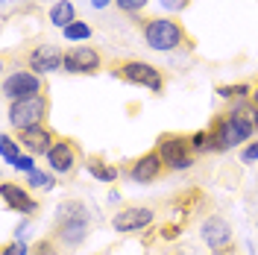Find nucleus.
Returning <instances> with one entry per match:
<instances>
[{
    "instance_id": "2eb2a0df",
    "label": "nucleus",
    "mask_w": 258,
    "mask_h": 255,
    "mask_svg": "<svg viewBox=\"0 0 258 255\" xmlns=\"http://www.w3.org/2000/svg\"><path fill=\"white\" fill-rule=\"evenodd\" d=\"M47 164L53 173H71L74 164H77V150L68 141H56L47 153Z\"/></svg>"
},
{
    "instance_id": "ddd939ff",
    "label": "nucleus",
    "mask_w": 258,
    "mask_h": 255,
    "mask_svg": "<svg viewBox=\"0 0 258 255\" xmlns=\"http://www.w3.org/2000/svg\"><path fill=\"white\" fill-rule=\"evenodd\" d=\"M161 156L159 153H147L141 156L138 161H132V167H129V179L132 182H138V185H147V182H156L161 173Z\"/></svg>"
},
{
    "instance_id": "aec40b11",
    "label": "nucleus",
    "mask_w": 258,
    "mask_h": 255,
    "mask_svg": "<svg viewBox=\"0 0 258 255\" xmlns=\"http://www.w3.org/2000/svg\"><path fill=\"white\" fill-rule=\"evenodd\" d=\"M18 156H21V144L12 141L9 135H0V159L6 161V164H12Z\"/></svg>"
},
{
    "instance_id": "f257e3e1",
    "label": "nucleus",
    "mask_w": 258,
    "mask_h": 255,
    "mask_svg": "<svg viewBox=\"0 0 258 255\" xmlns=\"http://www.w3.org/2000/svg\"><path fill=\"white\" fill-rule=\"evenodd\" d=\"M211 132V150L214 153H223V150H232L238 144L249 141L252 132H255V123H252V112H229L223 117L214 120Z\"/></svg>"
},
{
    "instance_id": "20e7f679",
    "label": "nucleus",
    "mask_w": 258,
    "mask_h": 255,
    "mask_svg": "<svg viewBox=\"0 0 258 255\" xmlns=\"http://www.w3.org/2000/svg\"><path fill=\"white\" fill-rule=\"evenodd\" d=\"M44 117H47V100H44V94L30 97V100H12V106H9V123L18 132L32 129V126H44Z\"/></svg>"
},
{
    "instance_id": "4be33fe9",
    "label": "nucleus",
    "mask_w": 258,
    "mask_h": 255,
    "mask_svg": "<svg viewBox=\"0 0 258 255\" xmlns=\"http://www.w3.org/2000/svg\"><path fill=\"white\" fill-rule=\"evenodd\" d=\"M188 141H191L194 153H206V150H211V132H206V129L203 132H194Z\"/></svg>"
},
{
    "instance_id": "c756f323",
    "label": "nucleus",
    "mask_w": 258,
    "mask_h": 255,
    "mask_svg": "<svg viewBox=\"0 0 258 255\" xmlns=\"http://www.w3.org/2000/svg\"><path fill=\"white\" fill-rule=\"evenodd\" d=\"M91 3H94L97 9H106V6H109V3H112V0H91Z\"/></svg>"
},
{
    "instance_id": "6e6552de",
    "label": "nucleus",
    "mask_w": 258,
    "mask_h": 255,
    "mask_svg": "<svg viewBox=\"0 0 258 255\" xmlns=\"http://www.w3.org/2000/svg\"><path fill=\"white\" fill-rule=\"evenodd\" d=\"M200 235H203V243L209 246L211 252H226L232 246V226L226 223L220 214L206 217L203 226H200Z\"/></svg>"
},
{
    "instance_id": "9b49d317",
    "label": "nucleus",
    "mask_w": 258,
    "mask_h": 255,
    "mask_svg": "<svg viewBox=\"0 0 258 255\" xmlns=\"http://www.w3.org/2000/svg\"><path fill=\"white\" fill-rule=\"evenodd\" d=\"M59 68H64V53H59V47L41 44V47H35L30 53V71H35L38 77L41 74H53Z\"/></svg>"
},
{
    "instance_id": "9d476101",
    "label": "nucleus",
    "mask_w": 258,
    "mask_h": 255,
    "mask_svg": "<svg viewBox=\"0 0 258 255\" xmlns=\"http://www.w3.org/2000/svg\"><path fill=\"white\" fill-rule=\"evenodd\" d=\"M97 68H100V53L94 47H71L64 53L68 74H94Z\"/></svg>"
},
{
    "instance_id": "f8f14e48",
    "label": "nucleus",
    "mask_w": 258,
    "mask_h": 255,
    "mask_svg": "<svg viewBox=\"0 0 258 255\" xmlns=\"http://www.w3.org/2000/svg\"><path fill=\"white\" fill-rule=\"evenodd\" d=\"M0 197H3L6 208L21 211V214H32V211L38 208V203L27 194V188H21V185H15V182H3V185H0Z\"/></svg>"
},
{
    "instance_id": "c85d7f7f",
    "label": "nucleus",
    "mask_w": 258,
    "mask_h": 255,
    "mask_svg": "<svg viewBox=\"0 0 258 255\" xmlns=\"http://www.w3.org/2000/svg\"><path fill=\"white\" fill-rule=\"evenodd\" d=\"M176 232H179V226H167V229H161V238L173 240V238H176Z\"/></svg>"
},
{
    "instance_id": "f3484780",
    "label": "nucleus",
    "mask_w": 258,
    "mask_h": 255,
    "mask_svg": "<svg viewBox=\"0 0 258 255\" xmlns=\"http://www.w3.org/2000/svg\"><path fill=\"white\" fill-rule=\"evenodd\" d=\"M88 173L94 176L97 182H114L117 179V167L114 164H106V161H100V159H88Z\"/></svg>"
},
{
    "instance_id": "cd10ccee",
    "label": "nucleus",
    "mask_w": 258,
    "mask_h": 255,
    "mask_svg": "<svg viewBox=\"0 0 258 255\" xmlns=\"http://www.w3.org/2000/svg\"><path fill=\"white\" fill-rule=\"evenodd\" d=\"M159 3L167 9V12H182V9L188 6V0H159Z\"/></svg>"
},
{
    "instance_id": "0eeeda50",
    "label": "nucleus",
    "mask_w": 258,
    "mask_h": 255,
    "mask_svg": "<svg viewBox=\"0 0 258 255\" xmlns=\"http://www.w3.org/2000/svg\"><path fill=\"white\" fill-rule=\"evenodd\" d=\"M3 94L9 100H30L41 94V77L35 71H15L3 80Z\"/></svg>"
},
{
    "instance_id": "6ab92c4d",
    "label": "nucleus",
    "mask_w": 258,
    "mask_h": 255,
    "mask_svg": "<svg viewBox=\"0 0 258 255\" xmlns=\"http://www.w3.org/2000/svg\"><path fill=\"white\" fill-rule=\"evenodd\" d=\"M27 185L30 188H41V191H53L56 188V176H53V170L50 173L35 170V173H27Z\"/></svg>"
},
{
    "instance_id": "bb28decb",
    "label": "nucleus",
    "mask_w": 258,
    "mask_h": 255,
    "mask_svg": "<svg viewBox=\"0 0 258 255\" xmlns=\"http://www.w3.org/2000/svg\"><path fill=\"white\" fill-rule=\"evenodd\" d=\"M30 255H56V246H53V240H38Z\"/></svg>"
},
{
    "instance_id": "423d86ee",
    "label": "nucleus",
    "mask_w": 258,
    "mask_h": 255,
    "mask_svg": "<svg viewBox=\"0 0 258 255\" xmlns=\"http://www.w3.org/2000/svg\"><path fill=\"white\" fill-rule=\"evenodd\" d=\"M117 77H123V80L132 82V85L150 88V91H161V85H164L161 71L150 62H123L117 68Z\"/></svg>"
},
{
    "instance_id": "473e14b6",
    "label": "nucleus",
    "mask_w": 258,
    "mask_h": 255,
    "mask_svg": "<svg viewBox=\"0 0 258 255\" xmlns=\"http://www.w3.org/2000/svg\"><path fill=\"white\" fill-rule=\"evenodd\" d=\"M220 255H235V252H220Z\"/></svg>"
},
{
    "instance_id": "a878e982",
    "label": "nucleus",
    "mask_w": 258,
    "mask_h": 255,
    "mask_svg": "<svg viewBox=\"0 0 258 255\" xmlns=\"http://www.w3.org/2000/svg\"><path fill=\"white\" fill-rule=\"evenodd\" d=\"M114 3H117L123 12H141V9H144L150 0H114Z\"/></svg>"
},
{
    "instance_id": "393cba45",
    "label": "nucleus",
    "mask_w": 258,
    "mask_h": 255,
    "mask_svg": "<svg viewBox=\"0 0 258 255\" xmlns=\"http://www.w3.org/2000/svg\"><path fill=\"white\" fill-rule=\"evenodd\" d=\"M241 161H243V164L258 161V141H249L246 147H243V150H241Z\"/></svg>"
},
{
    "instance_id": "412c9836",
    "label": "nucleus",
    "mask_w": 258,
    "mask_h": 255,
    "mask_svg": "<svg viewBox=\"0 0 258 255\" xmlns=\"http://www.w3.org/2000/svg\"><path fill=\"white\" fill-rule=\"evenodd\" d=\"M217 94L223 100H243V97H252V88L249 85H220Z\"/></svg>"
},
{
    "instance_id": "dca6fc26",
    "label": "nucleus",
    "mask_w": 258,
    "mask_h": 255,
    "mask_svg": "<svg viewBox=\"0 0 258 255\" xmlns=\"http://www.w3.org/2000/svg\"><path fill=\"white\" fill-rule=\"evenodd\" d=\"M74 21H77V9H74L71 0H59V3L50 6V24H53V27L64 30V27L74 24Z\"/></svg>"
},
{
    "instance_id": "2f4dec72",
    "label": "nucleus",
    "mask_w": 258,
    "mask_h": 255,
    "mask_svg": "<svg viewBox=\"0 0 258 255\" xmlns=\"http://www.w3.org/2000/svg\"><path fill=\"white\" fill-rule=\"evenodd\" d=\"M252 123H255V129H258V109H252Z\"/></svg>"
},
{
    "instance_id": "a211bd4d",
    "label": "nucleus",
    "mask_w": 258,
    "mask_h": 255,
    "mask_svg": "<svg viewBox=\"0 0 258 255\" xmlns=\"http://www.w3.org/2000/svg\"><path fill=\"white\" fill-rule=\"evenodd\" d=\"M62 32H64L68 41H88V38H91V24H85V21H74V24H68Z\"/></svg>"
},
{
    "instance_id": "7c9ffc66",
    "label": "nucleus",
    "mask_w": 258,
    "mask_h": 255,
    "mask_svg": "<svg viewBox=\"0 0 258 255\" xmlns=\"http://www.w3.org/2000/svg\"><path fill=\"white\" fill-rule=\"evenodd\" d=\"M252 109H258V85H255V91H252Z\"/></svg>"
},
{
    "instance_id": "4468645a",
    "label": "nucleus",
    "mask_w": 258,
    "mask_h": 255,
    "mask_svg": "<svg viewBox=\"0 0 258 255\" xmlns=\"http://www.w3.org/2000/svg\"><path fill=\"white\" fill-rule=\"evenodd\" d=\"M21 147L32 153V156H47L50 147H53V135L47 126H32L21 132Z\"/></svg>"
},
{
    "instance_id": "5701e85b",
    "label": "nucleus",
    "mask_w": 258,
    "mask_h": 255,
    "mask_svg": "<svg viewBox=\"0 0 258 255\" xmlns=\"http://www.w3.org/2000/svg\"><path fill=\"white\" fill-rule=\"evenodd\" d=\"M12 167H15V170H24V173H35V170H38L35 161H32V153H21V156L12 161Z\"/></svg>"
},
{
    "instance_id": "7ed1b4c3",
    "label": "nucleus",
    "mask_w": 258,
    "mask_h": 255,
    "mask_svg": "<svg viewBox=\"0 0 258 255\" xmlns=\"http://www.w3.org/2000/svg\"><path fill=\"white\" fill-rule=\"evenodd\" d=\"M144 41L150 50L170 53V50L182 47L185 32H182V27L173 18H153V21H147V27H144Z\"/></svg>"
},
{
    "instance_id": "39448f33",
    "label": "nucleus",
    "mask_w": 258,
    "mask_h": 255,
    "mask_svg": "<svg viewBox=\"0 0 258 255\" xmlns=\"http://www.w3.org/2000/svg\"><path fill=\"white\" fill-rule=\"evenodd\" d=\"M156 153L161 156L164 167H170V170H188V167H194L191 141L182 138V135H164V138H159Z\"/></svg>"
},
{
    "instance_id": "b1692460",
    "label": "nucleus",
    "mask_w": 258,
    "mask_h": 255,
    "mask_svg": "<svg viewBox=\"0 0 258 255\" xmlns=\"http://www.w3.org/2000/svg\"><path fill=\"white\" fill-rule=\"evenodd\" d=\"M32 249L24 243V238H18V240H12V243H6L3 246V255H30Z\"/></svg>"
},
{
    "instance_id": "1a4fd4ad",
    "label": "nucleus",
    "mask_w": 258,
    "mask_h": 255,
    "mask_svg": "<svg viewBox=\"0 0 258 255\" xmlns=\"http://www.w3.org/2000/svg\"><path fill=\"white\" fill-rule=\"evenodd\" d=\"M156 220V214H153V208L147 206H132V208H123V211H117L112 217V226L114 232H141V229H147V226Z\"/></svg>"
},
{
    "instance_id": "f03ea898",
    "label": "nucleus",
    "mask_w": 258,
    "mask_h": 255,
    "mask_svg": "<svg viewBox=\"0 0 258 255\" xmlns=\"http://www.w3.org/2000/svg\"><path fill=\"white\" fill-rule=\"evenodd\" d=\"M88 238V211L82 203L71 200L59 206V240L64 246H80Z\"/></svg>"
}]
</instances>
